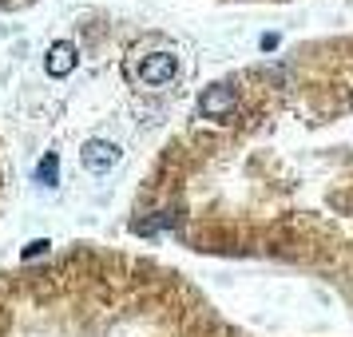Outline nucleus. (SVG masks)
<instances>
[{"instance_id": "obj_3", "label": "nucleus", "mask_w": 353, "mask_h": 337, "mask_svg": "<svg viewBox=\"0 0 353 337\" xmlns=\"http://www.w3.org/2000/svg\"><path fill=\"white\" fill-rule=\"evenodd\" d=\"M115 163H119V147H115V143L92 139V143L83 147V167H88V171H96V175H103V171H112Z\"/></svg>"}, {"instance_id": "obj_5", "label": "nucleus", "mask_w": 353, "mask_h": 337, "mask_svg": "<svg viewBox=\"0 0 353 337\" xmlns=\"http://www.w3.org/2000/svg\"><path fill=\"white\" fill-rule=\"evenodd\" d=\"M40 183H48V187L56 183V155H48V159L40 163Z\"/></svg>"}, {"instance_id": "obj_7", "label": "nucleus", "mask_w": 353, "mask_h": 337, "mask_svg": "<svg viewBox=\"0 0 353 337\" xmlns=\"http://www.w3.org/2000/svg\"><path fill=\"white\" fill-rule=\"evenodd\" d=\"M24 4H32V0H0V8H24Z\"/></svg>"}, {"instance_id": "obj_1", "label": "nucleus", "mask_w": 353, "mask_h": 337, "mask_svg": "<svg viewBox=\"0 0 353 337\" xmlns=\"http://www.w3.org/2000/svg\"><path fill=\"white\" fill-rule=\"evenodd\" d=\"M234 108H239V96H234L230 83H214V88H207L199 96V115L203 119H230Z\"/></svg>"}, {"instance_id": "obj_6", "label": "nucleus", "mask_w": 353, "mask_h": 337, "mask_svg": "<svg viewBox=\"0 0 353 337\" xmlns=\"http://www.w3.org/2000/svg\"><path fill=\"white\" fill-rule=\"evenodd\" d=\"M4 183H8V167H4V155H0V203H4Z\"/></svg>"}, {"instance_id": "obj_2", "label": "nucleus", "mask_w": 353, "mask_h": 337, "mask_svg": "<svg viewBox=\"0 0 353 337\" xmlns=\"http://www.w3.org/2000/svg\"><path fill=\"white\" fill-rule=\"evenodd\" d=\"M179 72V60L171 52H155V56H147L143 64L135 68V76L147 83V88H163V83H171Z\"/></svg>"}, {"instance_id": "obj_4", "label": "nucleus", "mask_w": 353, "mask_h": 337, "mask_svg": "<svg viewBox=\"0 0 353 337\" xmlns=\"http://www.w3.org/2000/svg\"><path fill=\"white\" fill-rule=\"evenodd\" d=\"M76 68V48L72 44H56L48 52V76H68Z\"/></svg>"}]
</instances>
